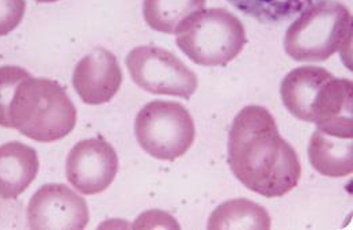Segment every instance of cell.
Returning <instances> with one entry per match:
<instances>
[{"instance_id":"1","label":"cell","mask_w":353,"mask_h":230,"mask_svg":"<svg viewBox=\"0 0 353 230\" xmlns=\"http://www.w3.org/2000/svg\"><path fill=\"white\" fill-rule=\"evenodd\" d=\"M228 164L234 176L265 198H280L301 180L295 148L280 135L272 113L259 105L243 108L228 133Z\"/></svg>"},{"instance_id":"2","label":"cell","mask_w":353,"mask_h":230,"mask_svg":"<svg viewBox=\"0 0 353 230\" xmlns=\"http://www.w3.org/2000/svg\"><path fill=\"white\" fill-rule=\"evenodd\" d=\"M8 117L11 128L26 138L52 143L72 133L78 113L60 84L30 75L15 89Z\"/></svg>"},{"instance_id":"3","label":"cell","mask_w":353,"mask_h":230,"mask_svg":"<svg viewBox=\"0 0 353 230\" xmlns=\"http://www.w3.org/2000/svg\"><path fill=\"white\" fill-rule=\"evenodd\" d=\"M352 36V14L334 0L311 4L290 25L284 37L285 53L296 60L318 63L330 59Z\"/></svg>"},{"instance_id":"4","label":"cell","mask_w":353,"mask_h":230,"mask_svg":"<svg viewBox=\"0 0 353 230\" xmlns=\"http://www.w3.org/2000/svg\"><path fill=\"white\" fill-rule=\"evenodd\" d=\"M176 46L196 64L223 67L246 46L242 22L225 8H207L189 15L176 29Z\"/></svg>"},{"instance_id":"5","label":"cell","mask_w":353,"mask_h":230,"mask_svg":"<svg viewBox=\"0 0 353 230\" xmlns=\"http://www.w3.org/2000/svg\"><path fill=\"white\" fill-rule=\"evenodd\" d=\"M134 135L140 147L151 157L174 161L192 147L196 126L183 105L173 101H152L139 111Z\"/></svg>"},{"instance_id":"6","label":"cell","mask_w":353,"mask_h":230,"mask_svg":"<svg viewBox=\"0 0 353 230\" xmlns=\"http://www.w3.org/2000/svg\"><path fill=\"white\" fill-rule=\"evenodd\" d=\"M125 63L133 82L145 92L189 99L199 88L196 74L168 49L136 46Z\"/></svg>"},{"instance_id":"7","label":"cell","mask_w":353,"mask_h":230,"mask_svg":"<svg viewBox=\"0 0 353 230\" xmlns=\"http://www.w3.org/2000/svg\"><path fill=\"white\" fill-rule=\"evenodd\" d=\"M119 172V157L113 146L102 138L78 142L65 162L68 183L82 195H97L109 188Z\"/></svg>"},{"instance_id":"8","label":"cell","mask_w":353,"mask_h":230,"mask_svg":"<svg viewBox=\"0 0 353 230\" xmlns=\"http://www.w3.org/2000/svg\"><path fill=\"white\" fill-rule=\"evenodd\" d=\"M30 229H85L90 221L86 200L64 184H45L29 200Z\"/></svg>"},{"instance_id":"9","label":"cell","mask_w":353,"mask_h":230,"mask_svg":"<svg viewBox=\"0 0 353 230\" xmlns=\"http://www.w3.org/2000/svg\"><path fill=\"white\" fill-rule=\"evenodd\" d=\"M123 84V71L117 57L105 48H95L75 66L72 85L88 105L109 102Z\"/></svg>"},{"instance_id":"10","label":"cell","mask_w":353,"mask_h":230,"mask_svg":"<svg viewBox=\"0 0 353 230\" xmlns=\"http://www.w3.org/2000/svg\"><path fill=\"white\" fill-rule=\"evenodd\" d=\"M352 82L332 78L316 94L312 105V123L327 134L353 138Z\"/></svg>"},{"instance_id":"11","label":"cell","mask_w":353,"mask_h":230,"mask_svg":"<svg viewBox=\"0 0 353 230\" xmlns=\"http://www.w3.org/2000/svg\"><path fill=\"white\" fill-rule=\"evenodd\" d=\"M40 161L36 150L12 140L0 146V199L10 200L22 195L36 180Z\"/></svg>"},{"instance_id":"12","label":"cell","mask_w":353,"mask_h":230,"mask_svg":"<svg viewBox=\"0 0 353 230\" xmlns=\"http://www.w3.org/2000/svg\"><path fill=\"white\" fill-rule=\"evenodd\" d=\"M332 73L316 66H303L290 71L281 82L284 106L298 120L312 123V105L319 89L329 82Z\"/></svg>"},{"instance_id":"13","label":"cell","mask_w":353,"mask_h":230,"mask_svg":"<svg viewBox=\"0 0 353 230\" xmlns=\"http://www.w3.org/2000/svg\"><path fill=\"white\" fill-rule=\"evenodd\" d=\"M309 160L312 168L327 178H345L353 171L352 138L318 130L311 135Z\"/></svg>"},{"instance_id":"14","label":"cell","mask_w":353,"mask_h":230,"mask_svg":"<svg viewBox=\"0 0 353 230\" xmlns=\"http://www.w3.org/2000/svg\"><path fill=\"white\" fill-rule=\"evenodd\" d=\"M270 217L264 207L248 199H232L214 210L208 229H269Z\"/></svg>"},{"instance_id":"15","label":"cell","mask_w":353,"mask_h":230,"mask_svg":"<svg viewBox=\"0 0 353 230\" xmlns=\"http://www.w3.org/2000/svg\"><path fill=\"white\" fill-rule=\"evenodd\" d=\"M204 6L205 0H143V17L152 30L176 35L178 26Z\"/></svg>"},{"instance_id":"16","label":"cell","mask_w":353,"mask_h":230,"mask_svg":"<svg viewBox=\"0 0 353 230\" xmlns=\"http://www.w3.org/2000/svg\"><path fill=\"white\" fill-rule=\"evenodd\" d=\"M235 8L263 23L288 21L318 0H228Z\"/></svg>"},{"instance_id":"17","label":"cell","mask_w":353,"mask_h":230,"mask_svg":"<svg viewBox=\"0 0 353 230\" xmlns=\"http://www.w3.org/2000/svg\"><path fill=\"white\" fill-rule=\"evenodd\" d=\"M30 74L18 66L0 67V127L11 128L10 126V105L18 85L29 78Z\"/></svg>"},{"instance_id":"18","label":"cell","mask_w":353,"mask_h":230,"mask_svg":"<svg viewBox=\"0 0 353 230\" xmlns=\"http://www.w3.org/2000/svg\"><path fill=\"white\" fill-rule=\"evenodd\" d=\"M26 0H0V37L10 35L22 22Z\"/></svg>"},{"instance_id":"19","label":"cell","mask_w":353,"mask_h":230,"mask_svg":"<svg viewBox=\"0 0 353 230\" xmlns=\"http://www.w3.org/2000/svg\"><path fill=\"white\" fill-rule=\"evenodd\" d=\"M134 229H151V228H168L179 229V224L168 213L159 210H151L143 213L132 225Z\"/></svg>"},{"instance_id":"20","label":"cell","mask_w":353,"mask_h":230,"mask_svg":"<svg viewBox=\"0 0 353 230\" xmlns=\"http://www.w3.org/2000/svg\"><path fill=\"white\" fill-rule=\"evenodd\" d=\"M37 3H54V1H59V0H36Z\"/></svg>"}]
</instances>
